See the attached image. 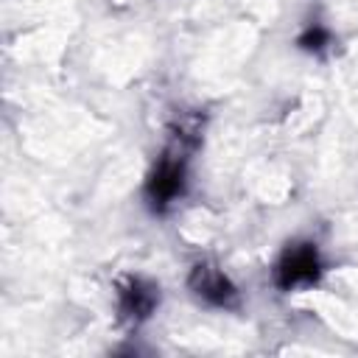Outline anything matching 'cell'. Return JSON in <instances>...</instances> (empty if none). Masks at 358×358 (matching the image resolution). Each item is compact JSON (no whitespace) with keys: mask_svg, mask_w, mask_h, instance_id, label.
<instances>
[{"mask_svg":"<svg viewBox=\"0 0 358 358\" xmlns=\"http://www.w3.org/2000/svg\"><path fill=\"white\" fill-rule=\"evenodd\" d=\"M322 39H324V34L316 28V31H308V34L302 36V45H305V48H322Z\"/></svg>","mask_w":358,"mask_h":358,"instance_id":"obj_2","label":"cell"},{"mask_svg":"<svg viewBox=\"0 0 358 358\" xmlns=\"http://www.w3.org/2000/svg\"><path fill=\"white\" fill-rule=\"evenodd\" d=\"M280 274H282V282L285 285H296V282L313 280L316 277V255L310 249H294V252H288Z\"/></svg>","mask_w":358,"mask_h":358,"instance_id":"obj_1","label":"cell"}]
</instances>
